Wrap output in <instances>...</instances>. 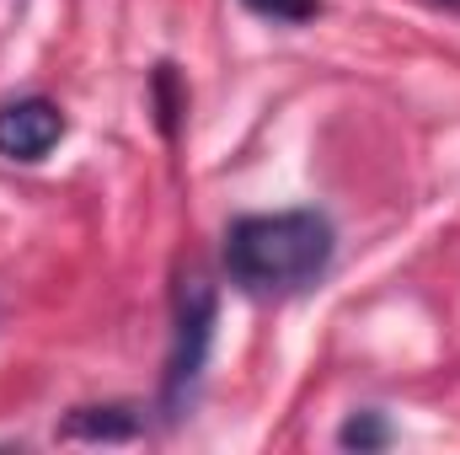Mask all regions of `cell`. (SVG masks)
<instances>
[{
	"label": "cell",
	"instance_id": "obj_1",
	"mask_svg": "<svg viewBox=\"0 0 460 455\" xmlns=\"http://www.w3.org/2000/svg\"><path fill=\"white\" fill-rule=\"evenodd\" d=\"M332 241V220L316 210L241 215L226 230V268L246 295H289L327 273Z\"/></svg>",
	"mask_w": 460,
	"mask_h": 455
},
{
	"label": "cell",
	"instance_id": "obj_2",
	"mask_svg": "<svg viewBox=\"0 0 460 455\" xmlns=\"http://www.w3.org/2000/svg\"><path fill=\"white\" fill-rule=\"evenodd\" d=\"M209 343H215V284L204 273H188L177 284V338H172V364H166V413H182L193 402Z\"/></svg>",
	"mask_w": 460,
	"mask_h": 455
},
{
	"label": "cell",
	"instance_id": "obj_3",
	"mask_svg": "<svg viewBox=\"0 0 460 455\" xmlns=\"http://www.w3.org/2000/svg\"><path fill=\"white\" fill-rule=\"evenodd\" d=\"M65 139V113L49 97H16L0 108V156L5 161H43Z\"/></svg>",
	"mask_w": 460,
	"mask_h": 455
},
{
	"label": "cell",
	"instance_id": "obj_4",
	"mask_svg": "<svg viewBox=\"0 0 460 455\" xmlns=\"http://www.w3.org/2000/svg\"><path fill=\"white\" fill-rule=\"evenodd\" d=\"M65 440H134L139 418L128 407H75L59 429Z\"/></svg>",
	"mask_w": 460,
	"mask_h": 455
},
{
	"label": "cell",
	"instance_id": "obj_5",
	"mask_svg": "<svg viewBox=\"0 0 460 455\" xmlns=\"http://www.w3.org/2000/svg\"><path fill=\"white\" fill-rule=\"evenodd\" d=\"M338 445L343 451H380V445H391V424L380 413H353L338 429Z\"/></svg>",
	"mask_w": 460,
	"mask_h": 455
},
{
	"label": "cell",
	"instance_id": "obj_6",
	"mask_svg": "<svg viewBox=\"0 0 460 455\" xmlns=\"http://www.w3.org/2000/svg\"><path fill=\"white\" fill-rule=\"evenodd\" d=\"M241 5H252L268 22H311V16H322V0H241Z\"/></svg>",
	"mask_w": 460,
	"mask_h": 455
},
{
	"label": "cell",
	"instance_id": "obj_7",
	"mask_svg": "<svg viewBox=\"0 0 460 455\" xmlns=\"http://www.w3.org/2000/svg\"><path fill=\"white\" fill-rule=\"evenodd\" d=\"M445 5H460V0H445Z\"/></svg>",
	"mask_w": 460,
	"mask_h": 455
}]
</instances>
